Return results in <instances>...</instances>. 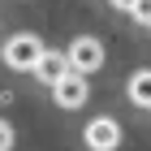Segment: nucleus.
Returning <instances> with one entry per match:
<instances>
[{"label": "nucleus", "mask_w": 151, "mask_h": 151, "mask_svg": "<svg viewBox=\"0 0 151 151\" xmlns=\"http://www.w3.org/2000/svg\"><path fill=\"white\" fill-rule=\"evenodd\" d=\"M43 52L47 47L39 43L35 35H13L9 43H4V65H9V69H22V73H35V65H39Z\"/></svg>", "instance_id": "nucleus-1"}, {"label": "nucleus", "mask_w": 151, "mask_h": 151, "mask_svg": "<svg viewBox=\"0 0 151 151\" xmlns=\"http://www.w3.org/2000/svg\"><path fill=\"white\" fill-rule=\"evenodd\" d=\"M65 56H69V69L86 78V73H95L99 65H104V43H99V39H91V35H78V39L69 43V52H65Z\"/></svg>", "instance_id": "nucleus-2"}, {"label": "nucleus", "mask_w": 151, "mask_h": 151, "mask_svg": "<svg viewBox=\"0 0 151 151\" xmlns=\"http://www.w3.org/2000/svg\"><path fill=\"white\" fill-rule=\"evenodd\" d=\"M86 147L91 151H116L121 147V125H116L112 116H95L91 125H86Z\"/></svg>", "instance_id": "nucleus-3"}, {"label": "nucleus", "mask_w": 151, "mask_h": 151, "mask_svg": "<svg viewBox=\"0 0 151 151\" xmlns=\"http://www.w3.org/2000/svg\"><path fill=\"white\" fill-rule=\"evenodd\" d=\"M52 95H56V104H60V108H82V104H86V95H91V91H86V78L69 69V73H65V78L56 82V86H52Z\"/></svg>", "instance_id": "nucleus-4"}, {"label": "nucleus", "mask_w": 151, "mask_h": 151, "mask_svg": "<svg viewBox=\"0 0 151 151\" xmlns=\"http://www.w3.org/2000/svg\"><path fill=\"white\" fill-rule=\"evenodd\" d=\"M35 73H39V82L56 86V82L69 73V56H65V52H43V56H39V65H35Z\"/></svg>", "instance_id": "nucleus-5"}, {"label": "nucleus", "mask_w": 151, "mask_h": 151, "mask_svg": "<svg viewBox=\"0 0 151 151\" xmlns=\"http://www.w3.org/2000/svg\"><path fill=\"white\" fill-rule=\"evenodd\" d=\"M129 99L138 108H151V69H138L129 78Z\"/></svg>", "instance_id": "nucleus-6"}, {"label": "nucleus", "mask_w": 151, "mask_h": 151, "mask_svg": "<svg viewBox=\"0 0 151 151\" xmlns=\"http://www.w3.org/2000/svg\"><path fill=\"white\" fill-rule=\"evenodd\" d=\"M129 13H134L138 22H147V26H151V0H134V9H129Z\"/></svg>", "instance_id": "nucleus-7"}, {"label": "nucleus", "mask_w": 151, "mask_h": 151, "mask_svg": "<svg viewBox=\"0 0 151 151\" xmlns=\"http://www.w3.org/2000/svg\"><path fill=\"white\" fill-rule=\"evenodd\" d=\"M9 147H13V125L0 121V151H9Z\"/></svg>", "instance_id": "nucleus-8"}, {"label": "nucleus", "mask_w": 151, "mask_h": 151, "mask_svg": "<svg viewBox=\"0 0 151 151\" xmlns=\"http://www.w3.org/2000/svg\"><path fill=\"white\" fill-rule=\"evenodd\" d=\"M112 9H125V13H129V9H134V0H112Z\"/></svg>", "instance_id": "nucleus-9"}]
</instances>
